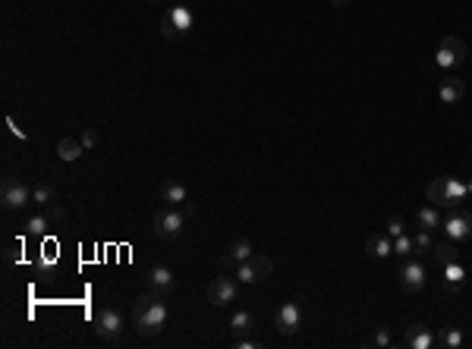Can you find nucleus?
Masks as SVG:
<instances>
[{
	"instance_id": "f257e3e1",
	"label": "nucleus",
	"mask_w": 472,
	"mask_h": 349,
	"mask_svg": "<svg viewBox=\"0 0 472 349\" xmlns=\"http://www.w3.org/2000/svg\"><path fill=\"white\" fill-rule=\"evenodd\" d=\"M167 318H171L167 302H164V296L155 293V289L142 293L136 299V305H132V328L142 337H157L167 328Z\"/></svg>"
},
{
	"instance_id": "f03ea898",
	"label": "nucleus",
	"mask_w": 472,
	"mask_h": 349,
	"mask_svg": "<svg viewBox=\"0 0 472 349\" xmlns=\"http://www.w3.org/2000/svg\"><path fill=\"white\" fill-rule=\"evenodd\" d=\"M192 26H195V13H192L189 0H180V3H173V7L167 10L164 16H161V35H164V38H171V42H177V38H186V35L192 32Z\"/></svg>"
},
{
	"instance_id": "7ed1b4c3",
	"label": "nucleus",
	"mask_w": 472,
	"mask_h": 349,
	"mask_svg": "<svg viewBox=\"0 0 472 349\" xmlns=\"http://www.w3.org/2000/svg\"><path fill=\"white\" fill-rule=\"evenodd\" d=\"M469 60V48H466L463 38H457V35H447V38H441L438 42V51H435V63H438L441 69H460L463 63Z\"/></svg>"
},
{
	"instance_id": "20e7f679",
	"label": "nucleus",
	"mask_w": 472,
	"mask_h": 349,
	"mask_svg": "<svg viewBox=\"0 0 472 349\" xmlns=\"http://www.w3.org/2000/svg\"><path fill=\"white\" fill-rule=\"evenodd\" d=\"M155 236L157 240H177L180 233H183L186 226V211H180V208H161V211L155 214Z\"/></svg>"
},
{
	"instance_id": "39448f33",
	"label": "nucleus",
	"mask_w": 472,
	"mask_h": 349,
	"mask_svg": "<svg viewBox=\"0 0 472 349\" xmlns=\"http://www.w3.org/2000/svg\"><path fill=\"white\" fill-rule=\"evenodd\" d=\"M236 296H240V280H236V274H224L220 271V277H214L211 283H208V302L218 308L230 305V302H236Z\"/></svg>"
},
{
	"instance_id": "423d86ee",
	"label": "nucleus",
	"mask_w": 472,
	"mask_h": 349,
	"mask_svg": "<svg viewBox=\"0 0 472 349\" xmlns=\"http://www.w3.org/2000/svg\"><path fill=\"white\" fill-rule=\"evenodd\" d=\"M0 202H3V211H22V208L32 202V189H28L22 179L10 177L0 186Z\"/></svg>"
},
{
	"instance_id": "0eeeda50",
	"label": "nucleus",
	"mask_w": 472,
	"mask_h": 349,
	"mask_svg": "<svg viewBox=\"0 0 472 349\" xmlns=\"http://www.w3.org/2000/svg\"><path fill=\"white\" fill-rule=\"evenodd\" d=\"M441 230H444L447 240H453V242L472 240V214H469V211H460V208H453V211L447 214L444 220H441Z\"/></svg>"
},
{
	"instance_id": "6e6552de",
	"label": "nucleus",
	"mask_w": 472,
	"mask_h": 349,
	"mask_svg": "<svg viewBox=\"0 0 472 349\" xmlns=\"http://www.w3.org/2000/svg\"><path fill=\"white\" fill-rule=\"evenodd\" d=\"M95 334L101 337V340L114 343L123 337V318H120V312L116 308H98L95 315Z\"/></svg>"
},
{
	"instance_id": "1a4fd4ad",
	"label": "nucleus",
	"mask_w": 472,
	"mask_h": 349,
	"mask_svg": "<svg viewBox=\"0 0 472 349\" xmlns=\"http://www.w3.org/2000/svg\"><path fill=\"white\" fill-rule=\"evenodd\" d=\"M274 328H277V334H283V337H293V334H299V328H302V308H299V302H283L281 308H277V315H274Z\"/></svg>"
},
{
	"instance_id": "9d476101",
	"label": "nucleus",
	"mask_w": 472,
	"mask_h": 349,
	"mask_svg": "<svg viewBox=\"0 0 472 349\" xmlns=\"http://www.w3.org/2000/svg\"><path fill=\"white\" fill-rule=\"evenodd\" d=\"M425 283H428V271H425L422 261H406L403 267H400V287L406 289V293H422Z\"/></svg>"
},
{
	"instance_id": "9b49d317",
	"label": "nucleus",
	"mask_w": 472,
	"mask_h": 349,
	"mask_svg": "<svg viewBox=\"0 0 472 349\" xmlns=\"http://www.w3.org/2000/svg\"><path fill=\"white\" fill-rule=\"evenodd\" d=\"M252 258V242L249 240H233L230 246L220 252V271H236L243 261Z\"/></svg>"
},
{
	"instance_id": "f8f14e48",
	"label": "nucleus",
	"mask_w": 472,
	"mask_h": 349,
	"mask_svg": "<svg viewBox=\"0 0 472 349\" xmlns=\"http://www.w3.org/2000/svg\"><path fill=\"white\" fill-rule=\"evenodd\" d=\"M145 277H148V289H155V293H161V296L177 289V277H173V271L167 265H151Z\"/></svg>"
},
{
	"instance_id": "ddd939ff",
	"label": "nucleus",
	"mask_w": 472,
	"mask_h": 349,
	"mask_svg": "<svg viewBox=\"0 0 472 349\" xmlns=\"http://www.w3.org/2000/svg\"><path fill=\"white\" fill-rule=\"evenodd\" d=\"M463 95H466V82L460 79V75H444V79H441L438 98L444 104H460V101H463Z\"/></svg>"
},
{
	"instance_id": "4468645a",
	"label": "nucleus",
	"mask_w": 472,
	"mask_h": 349,
	"mask_svg": "<svg viewBox=\"0 0 472 349\" xmlns=\"http://www.w3.org/2000/svg\"><path fill=\"white\" fill-rule=\"evenodd\" d=\"M365 252H369V258H390L394 255V240H390L387 233H372L369 240H365Z\"/></svg>"
},
{
	"instance_id": "2eb2a0df",
	"label": "nucleus",
	"mask_w": 472,
	"mask_h": 349,
	"mask_svg": "<svg viewBox=\"0 0 472 349\" xmlns=\"http://www.w3.org/2000/svg\"><path fill=\"white\" fill-rule=\"evenodd\" d=\"M403 343L410 349H431L435 346V334H431L425 324H410V328H406V340Z\"/></svg>"
},
{
	"instance_id": "dca6fc26",
	"label": "nucleus",
	"mask_w": 472,
	"mask_h": 349,
	"mask_svg": "<svg viewBox=\"0 0 472 349\" xmlns=\"http://www.w3.org/2000/svg\"><path fill=\"white\" fill-rule=\"evenodd\" d=\"M431 255H435V261H438L441 267L453 265V261H463V249L457 246L453 240H444V242H435V249H431Z\"/></svg>"
},
{
	"instance_id": "f3484780",
	"label": "nucleus",
	"mask_w": 472,
	"mask_h": 349,
	"mask_svg": "<svg viewBox=\"0 0 472 349\" xmlns=\"http://www.w3.org/2000/svg\"><path fill=\"white\" fill-rule=\"evenodd\" d=\"M161 202H167L171 208H180L189 202V192H186V186L180 183V179H167V183L161 186Z\"/></svg>"
},
{
	"instance_id": "a211bd4d",
	"label": "nucleus",
	"mask_w": 472,
	"mask_h": 349,
	"mask_svg": "<svg viewBox=\"0 0 472 349\" xmlns=\"http://www.w3.org/2000/svg\"><path fill=\"white\" fill-rule=\"evenodd\" d=\"M466 199H469V183L460 179V177H447V202H444V208H460Z\"/></svg>"
},
{
	"instance_id": "6ab92c4d",
	"label": "nucleus",
	"mask_w": 472,
	"mask_h": 349,
	"mask_svg": "<svg viewBox=\"0 0 472 349\" xmlns=\"http://www.w3.org/2000/svg\"><path fill=\"white\" fill-rule=\"evenodd\" d=\"M441 271H444V289H447V293H460V289L466 287V267H463V261H453V265L441 267Z\"/></svg>"
},
{
	"instance_id": "aec40b11",
	"label": "nucleus",
	"mask_w": 472,
	"mask_h": 349,
	"mask_svg": "<svg viewBox=\"0 0 472 349\" xmlns=\"http://www.w3.org/2000/svg\"><path fill=\"white\" fill-rule=\"evenodd\" d=\"M57 202V189L48 183V179H42V183L32 186V205H38L44 211V208H51Z\"/></svg>"
},
{
	"instance_id": "412c9836",
	"label": "nucleus",
	"mask_w": 472,
	"mask_h": 349,
	"mask_svg": "<svg viewBox=\"0 0 472 349\" xmlns=\"http://www.w3.org/2000/svg\"><path fill=\"white\" fill-rule=\"evenodd\" d=\"M85 154V145H82V138H60L57 142V158L60 161H79Z\"/></svg>"
},
{
	"instance_id": "4be33fe9",
	"label": "nucleus",
	"mask_w": 472,
	"mask_h": 349,
	"mask_svg": "<svg viewBox=\"0 0 472 349\" xmlns=\"http://www.w3.org/2000/svg\"><path fill=\"white\" fill-rule=\"evenodd\" d=\"M416 220H419V226H422V230H441V211L435 205H425V208H419L416 211Z\"/></svg>"
},
{
	"instance_id": "5701e85b",
	"label": "nucleus",
	"mask_w": 472,
	"mask_h": 349,
	"mask_svg": "<svg viewBox=\"0 0 472 349\" xmlns=\"http://www.w3.org/2000/svg\"><path fill=\"white\" fill-rule=\"evenodd\" d=\"M463 340H466V337H463V330H460V328H444L438 337H435V346H441V349H460V346H463Z\"/></svg>"
},
{
	"instance_id": "b1692460",
	"label": "nucleus",
	"mask_w": 472,
	"mask_h": 349,
	"mask_svg": "<svg viewBox=\"0 0 472 349\" xmlns=\"http://www.w3.org/2000/svg\"><path fill=\"white\" fill-rule=\"evenodd\" d=\"M255 328V315L252 312H236V315L230 318V330L233 337H249V330Z\"/></svg>"
},
{
	"instance_id": "393cba45",
	"label": "nucleus",
	"mask_w": 472,
	"mask_h": 349,
	"mask_svg": "<svg viewBox=\"0 0 472 349\" xmlns=\"http://www.w3.org/2000/svg\"><path fill=\"white\" fill-rule=\"evenodd\" d=\"M48 226H51V217L42 211V214H35V217H28L26 233H28V236H44V233H48Z\"/></svg>"
},
{
	"instance_id": "a878e982",
	"label": "nucleus",
	"mask_w": 472,
	"mask_h": 349,
	"mask_svg": "<svg viewBox=\"0 0 472 349\" xmlns=\"http://www.w3.org/2000/svg\"><path fill=\"white\" fill-rule=\"evenodd\" d=\"M394 255H397V258H410V255H416V242H412V236L400 233L397 240H394Z\"/></svg>"
},
{
	"instance_id": "bb28decb",
	"label": "nucleus",
	"mask_w": 472,
	"mask_h": 349,
	"mask_svg": "<svg viewBox=\"0 0 472 349\" xmlns=\"http://www.w3.org/2000/svg\"><path fill=\"white\" fill-rule=\"evenodd\" d=\"M252 265H255V274H259V283L271 277V271H274V261L268 258V255H252Z\"/></svg>"
},
{
	"instance_id": "cd10ccee",
	"label": "nucleus",
	"mask_w": 472,
	"mask_h": 349,
	"mask_svg": "<svg viewBox=\"0 0 472 349\" xmlns=\"http://www.w3.org/2000/svg\"><path fill=\"white\" fill-rule=\"evenodd\" d=\"M236 280H240V283H259V274H255V265H252V258H249V261H243V265L236 267Z\"/></svg>"
},
{
	"instance_id": "c85d7f7f",
	"label": "nucleus",
	"mask_w": 472,
	"mask_h": 349,
	"mask_svg": "<svg viewBox=\"0 0 472 349\" xmlns=\"http://www.w3.org/2000/svg\"><path fill=\"white\" fill-rule=\"evenodd\" d=\"M412 242H416V252H431V249H435V240H431V230H419L416 236H412Z\"/></svg>"
},
{
	"instance_id": "c756f323",
	"label": "nucleus",
	"mask_w": 472,
	"mask_h": 349,
	"mask_svg": "<svg viewBox=\"0 0 472 349\" xmlns=\"http://www.w3.org/2000/svg\"><path fill=\"white\" fill-rule=\"evenodd\" d=\"M390 343H394V337H390V328H387V324H378V328H375V346H378V349H387Z\"/></svg>"
},
{
	"instance_id": "7c9ffc66",
	"label": "nucleus",
	"mask_w": 472,
	"mask_h": 349,
	"mask_svg": "<svg viewBox=\"0 0 472 349\" xmlns=\"http://www.w3.org/2000/svg\"><path fill=\"white\" fill-rule=\"evenodd\" d=\"M403 217H390L387 220V236H390V240H397V236H400V233H403Z\"/></svg>"
},
{
	"instance_id": "2f4dec72",
	"label": "nucleus",
	"mask_w": 472,
	"mask_h": 349,
	"mask_svg": "<svg viewBox=\"0 0 472 349\" xmlns=\"http://www.w3.org/2000/svg\"><path fill=\"white\" fill-rule=\"evenodd\" d=\"M44 214H48V217H51V224H63V208L57 205V202H54V205H51V208H44Z\"/></svg>"
},
{
	"instance_id": "473e14b6",
	"label": "nucleus",
	"mask_w": 472,
	"mask_h": 349,
	"mask_svg": "<svg viewBox=\"0 0 472 349\" xmlns=\"http://www.w3.org/2000/svg\"><path fill=\"white\" fill-rule=\"evenodd\" d=\"M82 145H85V151L95 148V145H98V132H95V129H85V132H82Z\"/></svg>"
},
{
	"instance_id": "72a5a7b5",
	"label": "nucleus",
	"mask_w": 472,
	"mask_h": 349,
	"mask_svg": "<svg viewBox=\"0 0 472 349\" xmlns=\"http://www.w3.org/2000/svg\"><path fill=\"white\" fill-rule=\"evenodd\" d=\"M236 346H240V349H259V343L249 340V337H236Z\"/></svg>"
},
{
	"instance_id": "f704fd0d",
	"label": "nucleus",
	"mask_w": 472,
	"mask_h": 349,
	"mask_svg": "<svg viewBox=\"0 0 472 349\" xmlns=\"http://www.w3.org/2000/svg\"><path fill=\"white\" fill-rule=\"evenodd\" d=\"M3 258H7V265H13L16 261V246H7V255H3Z\"/></svg>"
},
{
	"instance_id": "c9c22d12",
	"label": "nucleus",
	"mask_w": 472,
	"mask_h": 349,
	"mask_svg": "<svg viewBox=\"0 0 472 349\" xmlns=\"http://www.w3.org/2000/svg\"><path fill=\"white\" fill-rule=\"evenodd\" d=\"M334 7H347V3H353V0H331Z\"/></svg>"
},
{
	"instance_id": "e433bc0d",
	"label": "nucleus",
	"mask_w": 472,
	"mask_h": 349,
	"mask_svg": "<svg viewBox=\"0 0 472 349\" xmlns=\"http://www.w3.org/2000/svg\"><path fill=\"white\" fill-rule=\"evenodd\" d=\"M469 195H472V183H469Z\"/></svg>"
},
{
	"instance_id": "4c0bfd02",
	"label": "nucleus",
	"mask_w": 472,
	"mask_h": 349,
	"mask_svg": "<svg viewBox=\"0 0 472 349\" xmlns=\"http://www.w3.org/2000/svg\"><path fill=\"white\" fill-rule=\"evenodd\" d=\"M148 3H157V0H148Z\"/></svg>"
}]
</instances>
